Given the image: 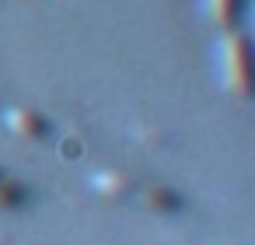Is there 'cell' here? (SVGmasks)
Masks as SVG:
<instances>
[{
	"label": "cell",
	"instance_id": "cell-1",
	"mask_svg": "<svg viewBox=\"0 0 255 245\" xmlns=\"http://www.w3.org/2000/svg\"><path fill=\"white\" fill-rule=\"evenodd\" d=\"M217 74H220V88L234 102H255V39L248 32L241 28L220 32Z\"/></svg>",
	"mask_w": 255,
	"mask_h": 245
},
{
	"label": "cell",
	"instance_id": "cell-2",
	"mask_svg": "<svg viewBox=\"0 0 255 245\" xmlns=\"http://www.w3.org/2000/svg\"><path fill=\"white\" fill-rule=\"evenodd\" d=\"M88 182H91V189H95L98 196H105V200H123V203H136L140 186H143L140 175L123 172V168H102V172H95Z\"/></svg>",
	"mask_w": 255,
	"mask_h": 245
},
{
	"label": "cell",
	"instance_id": "cell-3",
	"mask_svg": "<svg viewBox=\"0 0 255 245\" xmlns=\"http://www.w3.org/2000/svg\"><path fill=\"white\" fill-rule=\"evenodd\" d=\"M0 123H4L7 133H14V137H21V140H42V137H49V130H53L42 112L25 109V105L4 109V112H0Z\"/></svg>",
	"mask_w": 255,
	"mask_h": 245
},
{
	"label": "cell",
	"instance_id": "cell-4",
	"mask_svg": "<svg viewBox=\"0 0 255 245\" xmlns=\"http://www.w3.org/2000/svg\"><path fill=\"white\" fill-rule=\"evenodd\" d=\"M133 207H143V210H150V214H157V217H175L185 203H182V196H178L175 189H168V186H161V182H147V179H143L140 196H136V203H133Z\"/></svg>",
	"mask_w": 255,
	"mask_h": 245
},
{
	"label": "cell",
	"instance_id": "cell-5",
	"mask_svg": "<svg viewBox=\"0 0 255 245\" xmlns=\"http://www.w3.org/2000/svg\"><path fill=\"white\" fill-rule=\"evenodd\" d=\"M199 7L210 25H217L220 32H231V28H238L241 14H245V0H199Z\"/></svg>",
	"mask_w": 255,
	"mask_h": 245
},
{
	"label": "cell",
	"instance_id": "cell-6",
	"mask_svg": "<svg viewBox=\"0 0 255 245\" xmlns=\"http://www.w3.org/2000/svg\"><path fill=\"white\" fill-rule=\"evenodd\" d=\"M25 200H28L25 186L0 168V210H18V207H25Z\"/></svg>",
	"mask_w": 255,
	"mask_h": 245
},
{
	"label": "cell",
	"instance_id": "cell-7",
	"mask_svg": "<svg viewBox=\"0 0 255 245\" xmlns=\"http://www.w3.org/2000/svg\"><path fill=\"white\" fill-rule=\"evenodd\" d=\"M252 39H255V11H252Z\"/></svg>",
	"mask_w": 255,
	"mask_h": 245
}]
</instances>
